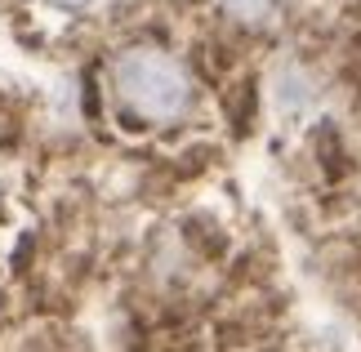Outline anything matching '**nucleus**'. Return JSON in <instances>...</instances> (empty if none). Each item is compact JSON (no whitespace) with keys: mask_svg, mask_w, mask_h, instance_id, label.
<instances>
[{"mask_svg":"<svg viewBox=\"0 0 361 352\" xmlns=\"http://www.w3.org/2000/svg\"><path fill=\"white\" fill-rule=\"evenodd\" d=\"M112 94L138 121H174L192 107V76L161 49H125L112 63Z\"/></svg>","mask_w":361,"mask_h":352,"instance_id":"1","label":"nucleus"},{"mask_svg":"<svg viewBox=\"0 0 361 352\" xmlns=\"http://www.w3.org/2000/svg\"><path fill=\"white\" fill-rule=\"evenodd\" d=\"M219 5H224L232 18H241V23H268L276 0H219Z\"/></svg>","mask_w":361,"mask_h":352,"instance_id":"2","label":"nucleus"},{"mask_svg":"<svg viewBox=\"0 0 361 352\" xmlns=\"http://www.w3.org/2000/svg\"><path fill=\"white\" fill-rule=\"evenodd\" d=\"M45 5H54V9H85V5H94V0H45Z\"/></svg>","mask_w":361,"mask_h":352,"instance_id":"3","label":"nucleus"}]
</instances>
